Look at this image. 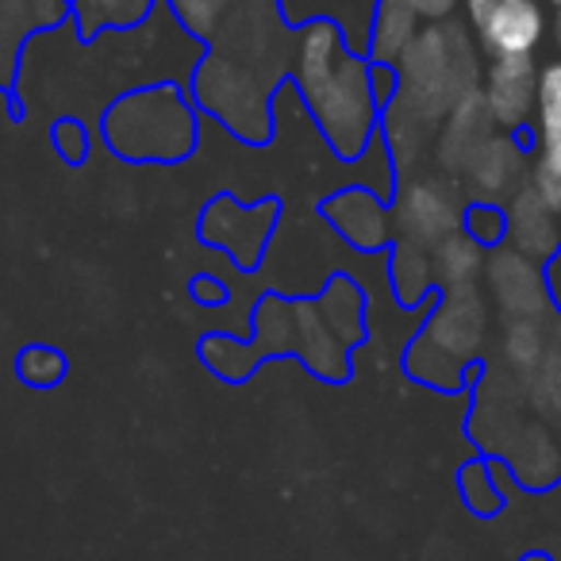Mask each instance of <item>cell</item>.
Returning a JSON list of instances; mask_svg holds the SVG:
<instances>
[{
  "mask_svg": "<svg viewBox=\"0 0 561 561\" xmlns=\"http://www.w3.org/2000/svg\"><path fill=\"white\" fill-rule=\"evenodd\" d=\"M297 316V358L323 381H346L351 377V346L335 339V331L323 323L316 300H293Z\"/></svg>",
  "mask_w": 561,
  "mask_h": 561,
  "instance_id": "cell-8",
  "label": "cell"
},
{
  "mask_svg": "<svg viewBox=\"0 0 561 561\" xmlns=\"http://www.w3.org/2000/svg\"><path fill=\"white\" fill-rule=\"evenodd\" d=\"M316 305H320L323 323H328V328L335 331V339H343L346 346H354L366 335V300H362V289L346 273H335V277L328 280V289H323V297L316 300Z\"/></svg>",
  "mask_w": 561,
  "mask_h": 561,
  "instance_id": "cell-12",
  "label": "cell"
},
{
  "mask_svg": "<svg viewBox=\"0 0 561 561\" xmlns=\"http://www.w3.org/2000/svg\"><path fill=\"white\" fill-rule=\"evenodd\" d=\"M431 270L435 265L427 257V247H415L408 239L397 242V250H392V285H397L404 305H415L431 289Z\"/></svg>",
  "mask_w": 561,
  "mask_h": 561,
  "instance_id": "cell-16",
  "label": "cell"
},
{
  "mask_svg": "<svg viewBox=\"0 0 561 561\" xmlns=\"http://www.w3.org/2000/svg\"><path fill=\"white\" fill-rule=\"evenodd\" d=\"M293 78L339 158H362L377 135L381 104L369 85V58L346 47L335 20H308L293 35Z\"/></svg>",
  "mask_w": 561,
  "mask_h": 561,
  "instance_id": "cell-2",
  "label": "cell"
},
{
  "mask_svg": "<svg viewBox=\"0 0 561 561\" xmlns=\"http://www.w3.org/2000/svg\"><path fill=\"white\" fill-rule=\"evenodd\" d=\"M323 219L358 250H381L392 239V211L377 193L362 185L339 188L323 201Z\"/></svg>",
  "mask_w": 561,
  "mask_h": 561,
  "instance_id": "cell-6",
  "label": "cell"
},
{
  "mask_svg": "<svg viewBox=\"0 0 561 561\" xmlns=\"http://www.w3.org/2000/svg\"><path fill=\"white\" fill-rule=\"evenodd\" d=\"M538 201L561 208V62L538 73Z\"/></svg>",
  "mask_w": 561,
  "mask_h": 561,
  "instance_id": "cell-7",
  "label": "cell"
},
{
  "mask_svg": "<svg viewBox=\"0 0 561 561\" xmlns=\"http://www.w3.org/2000/svg\"><path fill=\"white\" fill-rule=\"evenodd\" d=\"M550 4H553V9H558V12H561V0H550Z\"/></svg>",
  "mask_w": 561,
  "mask_h": 561,
  "instance_id": "cell-28",
  "label": "cell"
},
{
  "mask_svg": "<svg viewBox=\"0 0 561 561\" xmlns=\"http://www.w3.org/2000/svg\"><path fill=\"white\" fill-rule=\"evenodd\" d=\"M546 32V16L538 0H496V9L481 24L484 47L496 58H530Z\"/></svg>",
  "mask_w": 561,
  "mask_h": 561,
  "instance_id": "cell-9",
  "label": "cell"
},
{
  "mask_svg": "<svg viewBox=\"0 0 561 561\" xmlns=\"http://www.w3.org/2000/svg\"><path fill=\"white\" fill-rule=\"evenodd\" d=\"M400 234L415 247H438L446 234L458 231V204L450 201L438 181H408L397 196V208H392Z\"/></svg>",
  "mask_w": 561,
  "mask_h": 561,
  "instance_id": "cell-5",
  "label": "cell"
},
{
  "mask_svg": "<svg viewBox=\"0 0 561 561\" xmlns=\"http://www.w3.org/2000/svg\"><path fill=\"white\" fill-rule=\"evenodd\" d=\"M201 358L224 381H247L262 362V354H257L254 343H242L234 335H208L201 343Z\"/></svg>",
  "mask_w": 561,
  "mask_h": 561,
  "instance_id": "cell-14",
  "label": "cell"
},
{
  "mask_svg": "<svg viewBox=\"0 0 561 561\" xmlns=\"http://www.w3.org/2000/svg\"><path fill=\"white\" fill-rule=\"evenodd\" d=\"M461 227H466V234L477 247H496L507 231V216L496 204H469V208L461 211Z\"/></svg>",
  "mask_w": 561,
  "mask_h": 561,
  "instance_id": "cell-21",
  "label": "cell"
},
{
  "mask_svg": "<svg viewBox=\"0 0 561 561\" xmlns=\"http://www.w3.org/2000/svg\"><path fill=\"white\" fill-rule=\"evenodd\" d=\"M178 20L201 39H216V32L224 27L227 12L234 9V0H170Z\"/></svg>",
  "mask_w": 561,
  "mask_h": 561,
  "instance_id": "cell-20",
  "label": "cell"
},
{
  "mask_svg": "<svg viewBox=\"0 0 561 561\" xmlns=\"http://www.w3.org/2000/svg\"><path fill=\"white\" fill-rule=\"evenodd\" d=\"M484 104L500 124H523L538 108V78L530 58H496L484 85Z\"/></svg>",
  "mask_w": 561,
  "mask_h": 561,
  "instance_id": "cell-10",
  "label": "cell"
},
{
  "mask_svg": "<svg viewBox=\"0 0 561 561\" xmlns=\"http://www.w3.org/2000/svg\"><path fill=\"white\" fill-rule=\"evenodd\" d=\"M193 297L201 300V305H208V308H219V305L227 300V293H224V285H219V280L196 277V280H193Z\"/></svg>",
  "mask_w": 561,
  "mask_h": 561,
  "instance_id": "cell-24",
  "label": "cell"
},
{
  "mask_svg": "<svg viewBox=\"0 0 561 561\" xmlns=\"http://www.w3.org/2000/svg\"><path fill=\"white\" fill-rule=\"evenodd\" d=\"M435 270L450 280L454 289H461V285L473 280V273L481 270V247H477L466 231L446 234V239L435 247Z\"/></svg>",
  "mask_w": 561,
  "mask_h": 561,
  "instance_id": "cell-18",
  "label": "cell"
},
{
  "mask_svg": "<svg viewBox=\"0 0 561 561\" xmlns=\"http://www.w3.org/2000/svg\"><path fill=\"white\" fill-rule=\"evenodd\" d=\"M466 9H469V16H473V24L481 27L484 20H489V12L496 9V0H466Z\"/></svg>",
  "mask_w": 561,
  "mask_h": 561,
  "instance_id": "cell-26",
  "label": "cell"
},
{
  "mask_svg": "<svg viewBox=\"0 0 561 561\" xmlns=\"http://www.w3.org/2000/svg\"><path fill=\"white\" fill-rule=\"evenodd\" d=\"M265 0H247L231 20H224L216 47L204 55L193 78L196 104L247 142L270 139V93L280 78V66L273 62H293V50L277 47V24H273L277 9L265 24H257Z\"/></svg>",
  "mask_w": 561,
  "mask_h": 561,
  "instance_id": "cell-1",
  "label": "cell"
},
{
  "mask_svg": "<svg viewBox=\"0 0 561 561\" xmlns=\"http://www.w3.org/2000/svg\"><path fill=\"white\" fill-rule=\"evenodd\" d=\"M415 24H420V12L412 9V0H377L374 27H369V62L397 66L420 35Z\"/></svg>",
  "mask_w": 561,
  "mask_h": 561,
  "instance_id": "cell-11",
  "label": "cell"
},
{
  "mask_svg": "<svg viewBox=\"0 0 561 561\" xmlns=\"http://www.w3.org/2000/svg\"><path fill=\"white\" fill-rule=\"evenodd\" d=\"M369 85H374V96L381 104V112L397 101L400 93V73L397 66H385V62H369Z\"/></svg>",
  "mask_w": 561,
  "mask_h": 561,
  "instance_id": "cell-23",
  "label": "cell"
},
{
  "mask_svg": "<svg viewBox=\"0 0 561 561\" xmlns=\"http://www.w3.org/2000/svg\"><path fill=\"white\" fill-rule=\"evenodd\" d=\"M454 4H458V0H412V9L420 12L423 20H443Z\"/></svg>",
  "mask_w": 561,
  "mask_h": 561,
  "instance_id": "cell-25",
  "label": "cell"
},
{
  "mask_svg": "<svg viewBox=\"0 0 561 561\" xmlns=\"http://www.w3.org/2000/svg\"><path fill=\"white\" fill-rule=\"evenodd\" d=\"M458 492L466 500V507L481 519H492V515L504 512V489L496 484V469L492 461L473 458L458 469Z\"/></svg>",
  "mask_w": 561,
  "mask_h": 561,
  "instance_id": "cell-15",
  "label": "cell"
},
{
  "mask_svg": "<svg viewBox=\"0 0 561 561\" xmlns=\"http://www.w3.org/2000/svg\"><path fill=\"white\" fill-rule=\"evenodd\" d=\"M254 335H257L254 346L262 358L297 351V316H293V300L265 297L254 316Z\"/></svg>",
  "mask_w": 561,
  "mask_h": 561,
  "instance_id": "cell-13",
  "label": "cell"
},
{
  "mask_svg": "<svg viewBox=\"0 0 561 561\" xmlns=\"http://www.w3.org/2000/svg\"><path fill=\"white\" fill-rule=\"evenodd\" d=\"M104 142L131 162H181L196 147V112L178 85L131 89L104 112Z\"/></svg>",
  "mask_w": 561,
  "mask_h": 561,
  "instance_id": "cell-3",
  "label": "cell"
},
{
  "mask_svg": "<svg viewBox=\"0 0 561 561\" xmlns=\"http://www.w3.org/2000/svg\"><path fill=\"white\" fill-rule=\"evenodd\" d=\"M78 4L81 32L93 35L101 27H131L150 12L154 0H73Z\"/></svg>",
  "mask_w": 561,
  "mask_h": 561,
  "instance_id": "cell-17",
  "label": "cell"
},
{
  "mask_svg": "<svg viewBox=\"0 0 561 561\" xmlns=\"http://www.w3.org/2000/svg\"><path fill=\"white\" fill-rule=\"evenodd\" d=\"M50 142H55L58 158L70 165H78L89 158V131H85V124L73 116H62L50 124Z\"/></svg>",
  "mask_w": 561,
  "mask_h": 561,
  "instance_id": "cell-22",
  "label": "cell"
},
{
  "mask_svg": "<svg viewBox=\"0 0 561 561\" xmlns=\"http://www.w3.org/2000/svg\"><path fill=\"white\" fill-rule=\"evenodd\" d=\"M16 374L32 389H55L66 374H70V358L55 346H24L16 354Z\"/></svg>",
  "mask_w": 561,
  "mask_h": 561,
  "instance_id": "cell-19",
  "label": "cell"
},
{
  "mask_svg": "<svg viewBox=\"0 0 561 561\" xmlns=\"http://www.w3.org/2000/svg\"><path fill=\"white\" fill-rule=\"evenodd\" d=\"M523 561H550V558H546V553H527Z\"/></svg>",
  "mask_w": 561,
  "mask_h": 561,
  "instance_id": "cell-27",
  "label": "cell"
},
{
  "mask_svg": "<svg viewBox=\"0 0 561 561\" xmlns=\"http://www.w3.org/2000/svg\"><path fill=\"white\" fill-rule=\"evenodd\" d=\"M277 227V201L239 204L234 196H216L204 208L201 234L211 247L227 250L239 265H257L265 254V239Z\"/></svg>",
  "mask_w": 561,
  "mask_h": 561,
  "instance_id": "cell-4",
  "label": "cell"
}]
</instances>
